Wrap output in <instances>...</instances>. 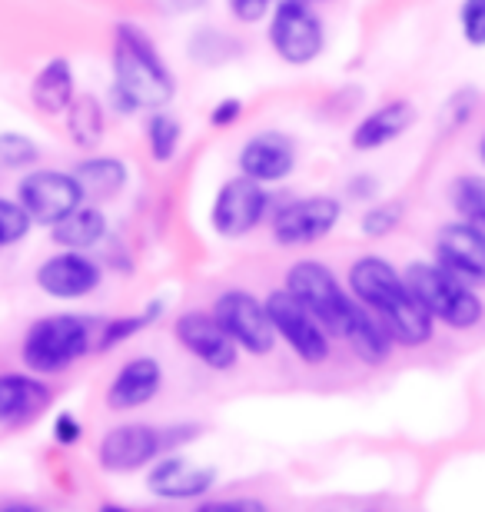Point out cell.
Masks as SVG:
<instances>
[{
	"mask_svg": "<svg viewBox=\"0 0 485 512\" xmlns=\"http://www.w3.org/2000/svg\"><path fill=\"white\" fill-rule=\"evenodd\" d=\"M349 290L379 323L386 326L392 343L399 346H422L432 340V316L419 296L412 293L406 276L396 273V266L379 260V256H363L349 270Z\"/></svg>",
	"mask_w": 485,
	"mask_h": 512,
	"instance_id": "obj_1",
	"label": "cell"
},
{
	"mask_svg": "<svg viewBox=\"0 0 485 512\" xmlns=\"http://www.w3.org/2000/svg\"><path fill=\"white\" fill-rule=\"evenodd\" d=\"M113 80L123 104L140 110H163L177 94L173 74L160 60L157 47L127 24L117 27L113 37Z\"/></svg>",
	"mask_w": 485,
	"mask_h": 512,
	"instance_id": "obj_2",
	"label": "cell"
},
{
	"mask_svg": "<svg viewBox=\"0 0 485 512\" xmlns=\"http://www.w3.org/2000/svg\"><path fill=\"white\" fill-rule=\"evenodd\" d=\"M406 283L429 310L432 320L446 323L449 330H472L485 316V306L472 293V286L462 283L459 276H452L439 263H412L406 270Z\"/></svg>",
	"mask_w": 485,
	"mask_h": 512,
	"instance_id": "obj_3",
	"label": "cell"
},
{
	"mask_svg": "<svg viewBox=\"0 0 485 512\" xmlns=\"http://www.w3.org/2000/svg\"><path fill=\"white\" fill-rule=\"evenodd\" d=\"M90 340H94V326L84 316H44L27 330L20 356L30 366V373H64L67 366L90 353Z\"/></svg>",
	"mask_w": 485,
	"mask_h": 512,
	"instance_id": "obj_4",
	"label": "cell"
},
{
	"mask_svg": "<svg viewBox=\"0 0 485 512\" xmlns=\"http://www.w3.org/2000/svg\"><path fill=\"white\" fill-rule=\"evenodd\" d=\"M286 290H290L319 323L326 326L329 336H343L349 330V323L356 320L359 303L356 296H349L326 263L316 260H299L286 273Z\"/></svg>",
	"mask_w": 485,
	"mask_h": 512,
	"instance_id": "obj_5",
	"label": "cell"
},
{
	"mask_svg": "<svg viewBox=\"0 0 485 512\" xmlns=\"http://www.w3.org/2000/svg\"><path fill=\"white\" fill-rule=\"evenodd\" d=\"M270 44L286 64H313L323 54V24L309 0H280L270 20Z\"/></svg>",
	"mask_w": 485,
	"mask_h": 512,
	"instance_id": "obj_6",
	"label": "cell"
},
{
	"mask_svg": "<svg viewBox=\"0 0 485 512\" xmlns=\"http://www.w3.org/2000/svg\"><path fill=\"white\" fill-rule=\"evenodd\" d=\"M213 316L230 333V340L250 356H266L276 346V330L266 303L246 290H226L213 306Z\"/></svg>",
	"mask_w": 485,
	"mask_h": 512,
	"instance_id": "obj_7",
	"label": "cell"
},
{
	"mask_svg": "<svg viewBox=\"0 0 485 512\" xmlns=\"http://www.w3.org/2000/svg\"><path fill=\"white\" fill-rule=\"evenodd\" d=\"M266 310H270L273 330L276 336H283L286 346L309 366H319L329 360V333L326 326L316 320L313 313L306 310L303 303L296 300L290 290H280L266 300Z\"/></svg>",
	"mask_w": 485,
	"mask_h": 512,
	"instance_id": "obj_8",
	"label": "cell"
},
{
	"mask_svg": "<svg viewBox=\"0 0 485 512\" xmlns=\"http://www.w3.org/2000/svg\"><path fill=\"white\" fill-rule=\"evenodd\" d=\"M20 207L30 213L34 223L54 227L67 217L70 210L84 203V190L74 173H57V170H34L30 177L20 180L17 190Z\"/></svg>",
	"mask_w": 485,
	"mask_h": 512,
	"instance_id": "obj_9",
	"label": "cell"
},
{
	"mask_svg": "<svg viewBox=\"0 0 485 512\" xmlns=\"http://www.w3.org/2000/svg\"><path fill=\"white\" fill-rule=\"evenodd\" d=\"M266 207H270V193L263 190L260 180L243 173V177L226 180L223 190L216 193L210 223L220 237L236 240V237H246V233L263 220Z\"/></svg>",
	"mask_w": 485,
	"mask_h": 512,
	"instance_id": "obj_10",
	"label": "cell"
},
{
	"mask_svg": "<svg viewBox=\"0 0 485 512\" xmlns=\"http://www.w3.org/2000/svg\"><path fill=\"white\" fill-rule=\"evenodd\" d=\"M167 446V433H157L147 423H123L100 439L97 456L107 473H137V469L150 466L160 453H167Z\"/></svg>",
	"mask_w": 485,
	"mask_h": 512,
	"instance_id": "obj_11",
	"label": "cell"
},
{
	"mask_svg": "<svg viewBox=\"0 0 485 512\" xmlns=\"http://www.w3.org/2000/svg\"><path fill=\"white\" fill-rule=\"evenodd\" d=\"M343 217L336 197H306L283 207L273 217V237L280 247H309L333 233V227Z\"/></svg>",
	"mask_w": 485,
	"mask_h": 512,
	"instance_id": "obj_12",
	"label": "cell"
},
{
	"mask_svg": "<svg viewBox=\"0 0 485 512\" xmlns=\"http://www.w3.org/2000/svg\"><path fill=\"white\" fill-rule=\"evenodd\" d=\"M436 263L462 283H485V230L476 223H446L436 237Z\"/></svg>",
	"mask_w": 485,
	"mask_h": 512,
	"instance_id": "obj_13",
	"label": "cell"
},
{
	"mask_svg": "<svg viewBox=\"0 0 485 512\" xmlns=\"http://www.w3.org/2000/svg\"><path fill=\"white\" fill-rule=\"evenodd\" d=\"M177 340L183 350L216 373L233 370L236 356H240V346L230 340V333L223 330L213 313H183L177 320Z\"/></svg>",
	"mask_w": 485,
	"mask_h": 512,
	"instance_id": "obj_14",
	"label": "cell"
},
{
	"mask_svg": "<svg viewBox=\"0 0 485 512\" xmlns=\"http://www.w3.org/2000/svg\"><path fill=\"white\" fill-rule=\"evenodd\" d=\"M37 286L57 300H80L100 286V266L87 260L84 250H64L40 263Z\"/></svg>",
	"mask_w": 485,
	"mask_h": 512,
	"instance_id": "obj_15",
	"label": "cell"
},
{
	"mask_svg": "<svg viewBox=\"0 0 485 512\" xmlns=\"http://www.w3.org/2000/svg\"><path fill=\"white\" fill-rule=\"evenodd\" d=\"M216 469L190 463L187 456H157V466L150 469L147 489L160 499H200L213 489Z\"/></svg>",
	"mask_w": 485,
	"mask_h": 512,
	"instance_id": "obj_16",
	"label": "cell"
},
{
	"mask_svg": "<svg viewBox=\"0 0 485 512\" xmlns=\"http://www.w3.org/2000/svg\"><path fill=\"white\" fill-rule=\"evenodd\" d=\"M296 167V143L286 133H256L240 153V170L260 183H280Z\"/></svg>",
	"mask_w": 485,
	"mask_h": 512,
	"instance_id": "obj_17",
	"label": "cell"
},
{
	"mask_svg": "<svg viewBox=\"0 0 485 512\" xmlns=\"http://www.w3.org/2000/svg\"><path fill=\"white\" fill-rule=\"evenodd\" d=\"M47 383H40L37 376H20V373H4L0 376V423L4 426H24L50 406Z\"/></svg>",
	"mask_w": 485,
	"mask_h": 512,
	"instance_id": "obj_18",
	"label": "cell"
},
{
	"mask_svg": "<svg viewBox=\"0 0 485 512\" xmlns=\"http://www.w3.org/2000/svg\"><path fill=\"white\" fill-rule=\"evenodd\" d=\"M160 383H163L160 363L150 360V356H137V360L120 366L117 380H113L110 389H107V406L117 409V413L147 406L150 399L160 393Z\"/></svg>",
	"mask_w": 485,
	"mask_h": 512,
	"instance_id": "obj_19",
	"label": "cell"
},
{
	"mask_svg": "<svg viewBox=\"0 0 485 512\" xmlns=\"http://www.w3.org/2000/svg\"><path fill=\"white\" fill-rule=\"evenodd\" d=\"M412 124H416V107L409 100H392V104L373 110L366 120H359V127L353 130V147L356 150H379L386 143L399 140Z\"/></svg>",
	"mask_w": 485,
	"mask_h": 512,
	"instance_id": "obj_20",
	"label": "cell"
},
{
	"mask_svg": "<svg viewBox=\"0 0 485 512\" xmlns=\"http://www.w3.org/2000/svg\"><path fill=\"white\" fill-rule=\"evenodd\" d=\"M30 100L40 114H64L74 100V70L64 57H54L50 64L37 70L34 84H30Z\"/></svg>",
	"mask_w": 485,
	"mask_h": 512,
	"instance_id": "obj_21",
	"label": "cell"
},
{
	"mask_svg": "<svg viewBox=\"0 0 485 512\" xmlns=\"http://www.w3.org/2000/svg\"><path fill=\"white\" fill-rule=\"evenodd\" d=\"M343 340L349 343V350L356 353V360H363L366 366L386 363L389 353H392V336L386 333V326L366 310V306H359L356 320L349 323V330L343 333Z\"/></svg>",
	"mask_w": 485,
	"mask_h": 512,
	"instance_id": "obj_22",
	"label": "cell"
},
{
	"mask_svg": "<svg viewBox=\"0 0 485 512\" xmlns=\"http://www.w3.org/2000/svg\"><path fill=\"white\" fill-rule=\"evenodd\" d=\"M54 243H60L64 250H90L97 247L103 240V233H107V220H103V213L97 207H87V203H80L67 213L64 220L54 223Z\"/></svg>",
	"mask_w": 485,
	"mask_h": 512,
	"instance_id": "obj_23",
	"label": "cell"
},
{
	"mask_svg": "<svg viewBox=\"0 0 485 512\" xmlns=\"http://www.w3.org/2000/svg\"><path fill=\"white\" fill-rule=\"evenodd\" d=\"M74 177L90 200H110L127 187V167L117 157H94L74 167Z\"/></svg>",
	"mask_w": 485,
	"mask_h": 512,
	"instance_id": "obj_24",
	"label": "cell"
},
{
	"mask_svg": "<svg viewBox=\"0 0 485 512\" xmlns=\"http://www.w3.org/2000/svg\"><path fill=\"white\" fill-rule=\"evenodd\" d=\"M103 124H107V114H103V104L94 94L74 97L67 107V130L70 140L84 150H94L103 140Z\"/></svg>",
	"mask_w": 485,
	"mask_h": 512,
	"instance_id": "obj_25",
	"label": "cell"
},
{
	"mask_svg": "<svg viewBox=\"0 0 485 512\" xmlns=\"http://www.w3.org/2000/svg\"><path fill=\"white\" fill-rule=\"evenodd\" d=\"M452 207H456L462 220L476 223V227L485 230V180L472 177V173L459 177L452 183Z\"/></svg>",
	"mask_w": 485,
	"mask_h": 512,
	"instance_id": "obj_26",
	"label": "cell"
},
{
	"mask_svg": "<svg viewBox=\"0 0 485 512\" xmlns=\"http://www.w3.org/2000/svg\"><path fill=\"white\" fill-rule=\"evenodd\" d=\"M147 137H150V153L157 163H167L177 157V147H180V124L173 120L170 114H153L150 127H147Z\"/></svg>",
	"mask_w": 485,
	"mask_h": 512,
	"instance_id": "obj_27",
	"label": "cell"
},
{
	"mask_svg": "<svg viewBox=\"0 0 485 512\" xmlns=\"http://www.w3.org/2000/svg\"><path fill=\"white\" fill-rule=\"evenodd\" d=\"M30 213L20 207V200H0V247H14L27 237L30 230Z\"/></svg>",
	"mask_w": 485,
	"mask_h": 512,
	"instance_id": "obj_28",
	"label": "cell"
},
{
	"mask_svg": "<svg viewBox=\"0 0 485 512\" xmlns=\"http://www.w3.org/2000/svg\"><path fill=\"white\" fill-rule=\"evenodd\" d=\"M34 160H37V147L24 133H0V167L17 170V167H30Z\"/></svg>",
	"mask_w": 485,
	"mask_h": 512,
	"instance_id": "obj_29",
	"label": "cell"
},
{
	"mask_svg": "<svg viewBox=\"0 0 485 512\" xmlns=\"http://www.w3.org/2000/svg\"><path fill=\"white\" fill-rule=\"evenodd\" d=\"M399 223H402V207H399V203H379V207H373L363 217V233H366V237L379 240V237H389V233L396 230Z\"/></svg>",
	"mask_w": 485,
	"mask_h": 512,
	"instance_id": "obj_30",
	"label": "cell"
},
{
	"mask_svg": "<svg viewBox=\"0 0 485 512\" xmlns=\"http://www.w3.org/2000/svg\"><path fill=\"white\" fill-rule=\"evenodd\" d=\"M459 24H462V37H466L472 47H485V0H466L459 14Z\"/></svg>",
	"mask_w": 485,
	"mask_h": 512,
	"instance_id": "obj_31",
	"label": "cell"
},
{
	"mask_svg": "<svg viewBox=\"0 0 485 512\" xmlns=\"http://www.w3.org/2000/svg\"><path fill=\"white\" fill-rule=\"evenodd\" d=\"M160 306H150V313H143V316H127V320H117V323H110V330L103 333V340H100V350H110L113 343H120V340H127L130 333H140L143 326H147L153 316H157Z\"/></svg>",
	"mask_w": 485,
	"mask_h": 512,
	"instance_id": "obj_32",
	"label": "cell"
},
{
	"mask_svg": "<svg viewBox=\"0 0 485 512\" xmlns=\"http://www.w3.org/2000/svg\"><path fill=\"white\" fill-rule=\"evenodd\" d=\"M476 104H479V94L476 90H459L456 97L449 100L446 104V130H452V127H462L466 120L472 117V110H476Z\"/></svg>",
	"mask_w": 485,
	"mask_h": 512,
	"instance_id": "obj_33",
	"label": "cell"
},
{
	"mask_svg": "<svg viewBox=\"0 0 485 512\" xmlns=\"http://www.w3.org/2000/svg\"><path fill=\"white\" fill-rule=\"evenodd\" d=\"M230 4V14L243 24H260V20L270 14V7H276V0H226Z\"/></svg>",
	"mask_w": 485,
	"mask_h": 512,
	"instance_id": "obj_34",
	"label": "cell"
},
{
	"mask_svg": "<svg viewBox=\"0 0 485 512\" xmlns=\"http://www.w3.org/2000/svg\"><path fill=\"white\" fill-rule=\"evenodd\" d=\"M263 509V503L256 499H220V503H203L200 512H256Z\"/></svg>",
	"mask_w": 485,
	"mask_h": 512,
	"instance_id": "obj_35",
	"label": "cell"
},
{
	"mask_svg": "<svg viewBox=\"0 0 485 512\" xmlns=\"http://www.w3.org/2000/svg\"><path fill=\"white\" fill-rule=\"evenodd\" d=\"M54 439L57 443H77L80 439V423L70 413H60L54 423Z\"/></svg>",
	"mask_w": 485,
	"mask_h": 512,
	"instance_id": "obj_36",
	"label": "cell"
},
{
	"mask_svg": "<svg viewBox=\"0 0 485 512\" xmlns=\"http://www.w3.org/2000/svg\"><path fill=\"white\" fill-rule=\"evenodd\" d=\"M240 110H243V104L240 100H223V104H216L213 107V114H210V120L216 127H230L236 117H240Z\"/></svg>",
	"mask_w": 485,
	"mask_h": 512,
	"instance_id": "obj_37",
	"label": "cell"
},
{
	"mask_svg": "<svg viewBox=\"0 0 485 512\" xmlns=\"http://www.w3.org/2000/svg\"><path fill=\"white\" fill-rule=\"evenodd\" d=\"M479 150H482V160H485V137H482V147Z\"/></svg>",
	"mask_w": 485,
	"mask_h": 512,
	"instance_id": "obj_38",
	"label": "cell"
},
{
	"mask_svg": "<svg viewBox=\"0 0 485 512\" xmlns=\"http://www.w3.org/2000/svg\"><path fill=\"white\" fill-rule=\"evenodd\" d=\"M309 4H319V0H309Z\"/></svg>",
	"mask_w": 485,
	"mask_h": 512,
	"instance_id": "obj_39",
	"label": "cell"
}]
</instances>
